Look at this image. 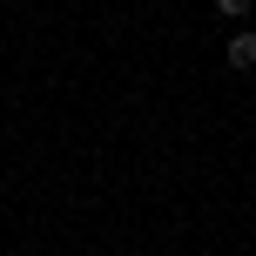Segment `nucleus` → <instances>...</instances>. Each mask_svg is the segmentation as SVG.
Segmentation results:
<instances>
[{"label": "nucleus", "mask_w": 256, "mask_h": 256, "mask_svg": "<svg viewBox=\"0 0 256 256\" xmlns=\"http://www.w3.org/2000/svg\"><path fill=\"white\" fill-rule=\"evenodd\" d=\"M222 54H230V68H236V74H250V68H256V27H236Z\"/></svg>", "instance_id": "1"}, {"label": "nucleus", "mask_w": 256, "mask_h": 256, "mask_svg": "<svg viewBox=\"0 0 256 256\" xmlns=\"http://www.w3.org/2000/svg\"><path fill=\"white\" fill-rule=\"evenodd\" d=\"M222 14H230V20H243V14H256V0H216Z\"/></svg>", "instance_id": "2"}]
</instances>
